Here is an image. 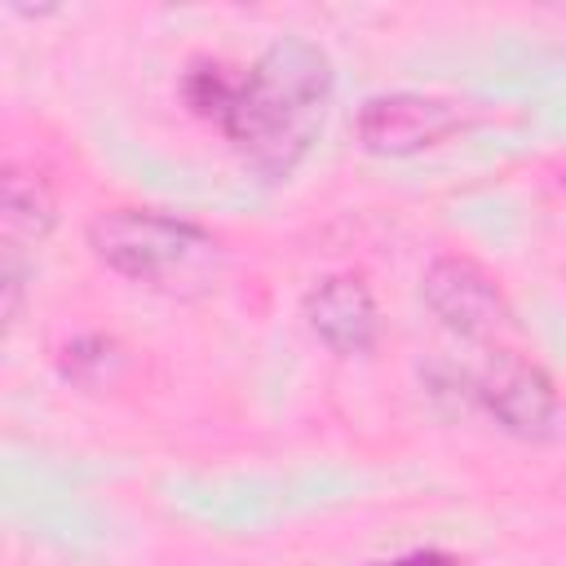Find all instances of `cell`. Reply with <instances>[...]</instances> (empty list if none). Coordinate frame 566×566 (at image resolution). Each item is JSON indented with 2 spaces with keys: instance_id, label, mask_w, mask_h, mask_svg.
<instances>
[{
  "instance_id": "obj_1",
  "label": "cell",
  "mask_w": 566,
  "mask_h": 566,
  "mask_svg": "<svg viewBox=\"0 0 566 566\" xmlns=\"http://www.w3.org/2000/svg\"><path fill=\"white\" fill-rule=\"evenodd\" d=\"M332 97V62L314 40H274L248 75H239L234 106L221 133L252 159L265 177H287L310 150L323 106Z\"/></svg>"
},
{
  "instance_id": "obj_2",
  "label": "cell",
  "mask_w": 566,
  "mask_h": 566,
  "mask_svg": "<svg viewBox=\"0 0 566 566\" xmlns=\"http://www.w3.org/2000/svg\"><path fill=\"white\" fill-rule=\"evenodd\" d=\"M88 248L115 274L137 279V283H172V279L203 270V261L217 256V243L199 226L150 212V208L97 212L88 221Z\"/></svg>"
},
{
  "instance_id": "obj_3",
  "label": "cell",
  "mask_w": 566,
  "mask_h": 566,
  "mask_svg": "<svg viewBox=\"0 0 566 566\" xmlns=\"http://www.w3.org/2000/svg\"><path fill=\"white\" fill-rule=\"evenodd\" d=\"M473 394L517 438L539 442V438H553L557 424H562V402H557L553 380L513 349H495L482 363V371L473 380Z\"/></svg>"
},
{
  "instance_id": "obj_4",
  "label": "cell",
  "mask_w": 566,
  "mask_h": 566,
  "mask_svg": "<svg viewBox=\"0 0 566 566\" xmlns=\"http://www.w3.org/2000/svg\"><path fill=\"white\" fill-rule=\"evenodd\" d=\"M464 124L469 111L460 102L424 97V93H380L358 111V137L376 155H416L460 133Z\"/></svg>"
},
{
  "instance_id": "obj_5",
  "label": "cell",
  "mask_w": 566,
  "mask_h": 566,
  "mask_svg": "<svg viewBox=\"0 0 566 566\" xmlns=\"http://www.w3.org/2000/svg\"><path fill=\"white\" fill-rule=\"evenodd\" d=\"M424 305L460 336H495L509 323V301L495 279L469 256H438L420 283Z\"/></svg>"
},
{
  "instance_id": "obj_6",
  "label": "cell",
  "mask_w": 566,
  "mask_h": 566,
  "mask_svg": "<svg viewBox=\"0 0 566 566\" xmlns=\"http://www.w3.org/2000/svg\"><path fill=\"white\" fill-rule=\"evenodd\" d=\"M310 327L336 354H363L376 340V301L354 274H332L305 296Z\"/></svg>"
},
{
  "instance_id": "obj_7",
  "label": "cell",
  "mask_w": 566,
  "mask_h": 566,
  "mask_svg": "<svg viewBox=\"0 0 566 566\" xmlns=\"http://www.w3.org/2000/svg\"><path fill=\"white\" fill-rule=\"evenodd\" d=\"M0 221H4V248H18V239H44L53 226V195L40 172H27L18 164L0 177Z\"/></svg>"
},
{
  "instance_id": "obj_8",
  "label": "cell",
  "mask_w": 566,
  "mask_h": 566,
  "mask_svg": "<svg viewBox=\"0 0 566 566\" xmlns=\"http://www.w3.org/2000/svg\"><path fill=\"white\" fill-rule=\"evenodd\" d=\"M234 93H239V75H230V71L217 66V62H203V66H195V71L186 75V102H190L203 119H212L217 128L226 124V115H230V106H234Z\"/></svg>"
},
{
  "instance_id": "obj_9",
  "label": "cell",
  "mask_w": 566,
  "mask_h": 566,
  "mask_svg": "<svg viewBox=\"0 0 566 566\" xmlns=\"http://www.w3.org/2000/svg\"><path fill=\"white\" fill-rule=\"evenodd\" d=\"M376 566H455L447 553H433V548H424V553H407V557H394V562H376Z\"/></svg>"
},
{
  "instance_id": "obj_10",
  "label": "cell",
  "mask_w": 566,
  "mask_h": 566,
  "mask_svg": "<svg viewBox=\"0 0 566 566\" xmlns=\"http://www.w3.org/2000/svg\"><path fill=\"white\" fill-rule=\"evenodd\" d=\"M562 186H566V168H562Z\"/></svg>"
}]
</instances>
